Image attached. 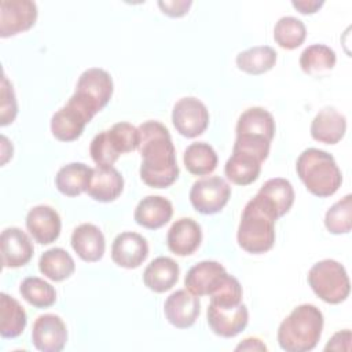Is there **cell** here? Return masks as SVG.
Segmentation results:
<instances>
[{
    "instance_id": "ffe728a7",
    "label": "cell",
    "mask_w": 352,
    "mask_h": 352,
    "mask_svg": "<svg viewBox=\"0 0 352 352\" xmlns=\"http://www.w3.org/2000/svg\"><path fill=\"white\" fill-rule=\"evenodd\" d=\"M70 243L77 256L88 263L99 261L106 249L104 235L99 227L91 223H82L77 226L70 238Z\"/></svg>"
},
{
    "instance_id": "4fadbf2b",
    "label": "cell",
    "mask_w": 352,
    "mask_h": 352,
    "mask_svg": "<svg viewBox=\"0 0 352 352\" xmlns=\"http://www.w3.org/2000/svg\"><path fill=\"white\" fill-rule=\"evenodd\" d=\"M92 120V117L82 110L72 99L60 107L51 118V132L54 138L60 142H73L78 139L85 125Z\"/></svg>"
},
{
    "instance_id": "7c38bea8",
    "label": "cell",
    "mask_w": 352,
    "mask_h": 352,
    "mask_svg": "<svg viewBox=\"0 0 352 352\" xmlns=\"http://www.w3.org/2000/svg\"><path fill=\"white\" fill-rule=\"evenodd\" d=\"M227 275L228 272L219 261L204 260L188 270L184 278V286L198 297L210 296L224 282Z\"/></svg>"
},
{
    "instance_id": "d6a6232c",
    "label": "cell",
    "mask_w": 352,
    "mask_h": 352,
    "mask_svg": "<svg viewBox=\"0 0 352 352\" xmlns=\"http://www.w3.org/2000/svg\"><path fill=\"white\" fill-rule=\"evenodd\" d=\"M307 37V28L304 22L296 16L286 15L278 19L274 28L275 43L285 50H294L300 47Z\"/></svg>"
},
{
    "instance_id": "6da1fadb",
    "label": "cell",
    "mask_w": 352,
    "mask_h": 352,
    "mask_svg": "<svg viewBox=\"0 0 352 352\" xmlns=\"http://www.w3.org/2000/svg\"><path fill=\"white\" fill-rule=\"evenodd\" d=\"M142 155L140 177L154 188H166L179 177L176 150L168 128L160 121L148 120L138 126Z\"/></svg>"
},
{
    "instance_id": "2e32d148",
    "label": "cell",
    "mask_w": 352,
    "mask_h": 352,
    "mask_svg": "<svg viewBox=\"0 0 352 352\" xmlns=\"http://www.w3.org/2000/svg\"><path fill=\"white\" fill-rule=\"evenodd\" d=\"M1 263L4 268H18L26 265L34 253L29 235L18 227L3 230L0 236Z\"/></svg>"
},
{
    "instance_id": "277c9868",
    "label": "cell",
    "mask_w": 352,
    "mask_h": 352,
    "mask_svg": "<svg viewBox=\"0 0 352 352\" xmlns=\"http://www.w3.org/2000/svg\"><path fill=\"white\" fill-rule=\"evenodd\" d=\"M296 170L307 190L316 197L333 195L342 183L334 157L320 148H305L297 158Z\"/></svg>"
},
{
    "instance_id": "30bf717a",
    "label": "cell",
    "mask_w": 352,
    "mask_h": 352,
    "mask_svg": "<svg viewBox=\"0 0 352 352\" xmlns=\"http://www.w3.org/2000/svg\"><path fill=\"white\" fill-rule=\"evenodd\" d=\"M206 316L210 330L224 338L238 336L242 330H245L249 322L248 308L242 302L232 307H223L210 302Z\"/></svg>"
},
{
    "instance_id": "b9f144b4",
    "label": "cell",
    "mask_w": 352,
    "mask_h": 352,
    "mask_svg": "<svg viewBox=\"0 0 352 352\" xmlns=\"http://www.w3.org/2000/svg\"><path fill=\"white\" fill-rule=\"evenodd\" d=\"M323 4V0H292V6L305 15L315 14Z\"/></svg>"
},
{
    "instance_id": "9a60e30c",
    "label": "cell",
    "mask_w": 352,
    "mask_h": 352,
    "mask_svg": "<svg viewBox=\"0 0 352 352\" xmlns=\"http://www.w3.org/2000/svg\"><path fill=\"white\" fill-rule=\"evenodd\" d=\"M164 312L172 326L177 329L191 327L201 312L199 297L187 289L176 290L166 298Z\"/></svg>"
},
{
    "instance_id": "d6986e66",
    "label": "cell",
    "mask_w": 352,
    "mask_h": 352,
    "mask_svg": "<svg viewBox=\"0 0 352 352\" xmlns=\"http://www.w3.org/2000/svg\"><path fill=\"white\" fill-rule=\"evenodd\" d=\"M275 120L264 107L246 109L236 121V138L261 139L271 142L275 136Z\"/></svg>"
},
{
    "instance_id": "d4e9b609",
    "label": "cell",
    "mask_w": 352,
    "mask_h": 352,
    "mask_svg": "<svg viewBox=\"0 0 352 352\" xmlns=\"http://www.w3.org/2000/svg\"><path fill=\"white\" fill-rule=\"evenodd\" d=\"M92 169L82 162H70L62 166L55 176V186L66 197H77L87 191Z\"/></svg>"
},
{
    "instance_id": "4dcf8cb0",
    "label": "cell",
    "mask_w": 352,
    "mask_h": 352,
    "mask_svg": "<svg viewBox=\"0 0 352 352\" xmlns=\"http://www.w3.org/2000/svg\"><path fill=\"white\" fill-rule=\"evenodd\" d=\"M257 194L275 209L278 217L285 216L294 202L293 186L283 177H274L267 180Z\"/></svg>"
},
{
    "instance_id": "60d3db41",
    "label": "cell",
    "mask_w": 352,
    "mask_h": 352,
    "mask_svg": "<svg viewBox=\"0 0 352 352\" xmlns=\"http://www.w3.org/2000/svg\"><path fill=\"white\" fill-rule=\"evenodd\" d=\"M349 349H351V330L349 329L337 331L324 346V351H349Z\"/></svg>"
},
{
    "instance_id": "44dd1931",
    "label": "cell",
    "mask_w": 352,
    "mask_h": 352,
    "mask_svg": "<svg viewBox=\"0 0 352 352\" xmlns=\"http://www.w3.org/2000/svg\"><path fill=\"white\" fill-rule=\"evenodd\" d=\"M124 190V177L114 166H98L92 169V176L87 194L98 202H111Z\"/></svg>"
},
{
    "instance_id": "52a82bcc",
    "label": "cell",
    "mask_w": 352,
    "mask_h": 352,
    "mask_svg": "<svg viewBox=\"0 0 352 352\" xmlns=\"http://www.w3.org/2000/svg\"><path fill=\"white\" fill-rule=\"evenodd\" d=\"M231 195L230 184L220 176H210L197 180L190 190V202L202 214L219 213Z\"/></svg>"
},
{
    "instance_id": "f35d334b",
    "label": "cell",
    "mask_w": 352,
    "mask_h": 352,
    "mask_svg": "<svg viewBox=\"0 0 352 352\" xmlns=\"http://www.w3.org/2000/svg\"><path fill=\"white\" fill-rule=\"evenodd\" d=\"M0 125L6 126L11 122H14L16 113H18V104L15 99V92L12 88V84L7 78L6 74L1 77V94H0Z\"/></svg>"
},
{
    "instance_id": "d590c367",
    "label": "cell",
    "mask_w": 352,
    "mask_h": 352,
    "mask_svg": "<svg viewBox=\"0 0 352 352\" xmlns=\"http://www.w3.org/2000/svg\"><path fill=\"white\" fill-rule=\"evenodd\" d=\"M89 154L98 166H113L121 155L116 148L109 131H102L92 139Z\"/></svg>"
},
{
    "instance_id": "f1b7e54d",
    "label": "cell",
    "mask_w": 352,
    "mask_h": 352,
    "mask_svg": "<svg viewBox=\"0 0 352 352\" xmlns=\"http://www.w3.org/2000/svg\"><path fill=\"white\" fill-rule=\"evenodd\" d=\"M278 54L270 45H254L245 51H241L235 63L239 70L248 74H263L271 70L276 63Z\"/></svg>"
},
{
    "instance_id": "83f0119b",
    "label": "cell",
    "mask_w": 352,
    "mask_h": 352,
    "mask_svg": "<svg viewBox=\"0 0 352 352\" xmlns=\"http://www.w3.org/2000/svg\"><path fill=\"white\" fill-rule=\"evenodd\" d=\"M40 272L54 282H60L73 275L76 263L73 257L62 248L45 250L38 260Z\"/></svg>"
},
{
    "instance_id": "e0dca14e",
    "label": "cell",
    "mask_w": 352,
    "mask_h": 352,
    "mask_svg": "<svg viewBox=\"0 0 352 352\" xmlns=\"http://www.w3.org/2000/svg\"><path fill=\"white\" fill-rule=\"evenodd\" d=\"M26 228L37 243L50 245L59 238L60 216L52 206H33L26 214Z\"/></svg>"
},
{
    "instance_id": "f546056e",
    "label": "cell",
    "mask_w": 352,
    "mask_h": 352,
    "mask_svg": "<svg viewBox=\"0 0 352 352\" xmlns=\"http://www.w3.org/2000/svg\"><path fill=\"white\" fill-rule=\"evenodd\" d=\"M217 154L214 148L205 142L191 143L183 154L186 169L195 176H205L212 173L217 166Z\"/></svg>"
},
{
    "instance_id": "e575fe53",
    "label": "cell",
    "mask_w": 352,
    "mask_h": 352,
    "mask_svg": "<svg viewBox=\"0 0 352 352\" xmlns=\"http://www.w3.org/2000/svg\"><path fill=\"white\" fill-rule=\"evenodd\" d=\"M352 197L346 194L344 198L331 205L324 214V226L334 235L348 234L351 231Z\"/></svg>"
},
{
    "instance_id": "7bdbcfd3",
    "label": "cell",
    "mask_w": 352,
    "mask_h": 352,
    "mask_svg": "<svg viewBox=\"0 0 352 352\" xmlns=\"http://www.w3.org/2000/svg\"><path fill=\"white\" fill-rule=\"evenodd\" d=\"M235 351H267V346L261 340L256 337H248L235 346Z\"/></svg>"
},
{
    "instance_id": "ac0fdd59",
    "label": "cell",
    "mask_w": 352,
    "mask_h": 352,
    "mask_svg": "<svg viewBox=\"0 0 352 352\" xmlns=\"http://www.w3.org/2000/svg\"><path fill=\"white\" fill-rule=\"evenodd\" d=\"M201 241V226L191 217H182L176 220L166 234L168 249L182 257L192 254L199 248Z\"/></svg>"
},
{
    "instance_id": "7a4b0ae2",
    "label": "cell",
    "mask_w": 352,
    "mask_h": 352,
    "mask_svg": "<svg viewBox=\"0 0 352 352\" xmlns=\"http://www.w3.org/2000/svg\"><path fill=\"white\" fill-rule=\"evenodd\" d=\"M275 209L258 194L243 208L238 226V245L248 253L261 254L268 252L275 243Z\"/></svg>"
},
{
    "instance_id": "8fae6325",
    "label": "cell",
    "mask_w": 352,
    "mask_h": 352,
    "mask_svg": "<svg viewBox=\"0 0 352 352\" xmlns=\"http://www.w3.org/2000/svg\"><path fill=\"white\" fill-rule=\"evenodd\" d=\"M67 341V329L55 314L40 315L32 327V342L41 352H59Z\"/></svg>"
},
{
    "instance_id": "cb8c5ba5",
    "label": "cell",
    "mask_w": 352,
    "mask_h": 352,
    "mask_svg": "<svg viewBox=\"0 0 352 352\" xmlns=\"http://www.w3.org/2000/svg\"><path fill=\"white\" fill-rule=\"evenodd\" d=\"M179 264L166 256H160L150 261L143 272L144 285L155 292L164 293L170 290L179 279Z\"/></svg>"
},
{
    "instance_id": "7402d4cb",
    "label": "cell",
    "mask_w": 352,
    "mask_h": 352,
    "mask_svg": "<svg viewBox=\"0 0 352 352\" xmlns=\"http://www.w3.org/2000/svg\"><path fill=\"white\" fill-rule=\"evenodd\" d=\"M346 132V118L334 107H323L312 120L311 136L324 144L338 143Z\"/></svg>"
},
{
    "instance_id": "5bb4252c",
    "label": "cell",
    "mask_w": 352,
    "mask_h": 352,
    "mask_svg": "<svg viewBox=\"0 0 352 352\" xmlns=\"http://www.w3.org/2000/svg\"><path fill=\"white\" fill-rule=\"evenodd\" d=\"M148 256L146 238L133 231L118 234L111 245V260L122 268H138Z\"/></svg>"
},
{
    "instance_id": "8992f818",
    "label": "cell",
    "mask_w": 352,
    "mask_h": 352,
    "mask_svg": "<svg viewBox=\"0 0 352 352\" xmlns=\"http://www.w3.org/2000/svg\"><path fill=\"white\" fill-rule=\"evenodd\" d=\"M113 95V80L110 73L100 67H91L78 77L76 91L70 99L84 109L92 118L107 106Z\"/></svg>"
},
{
    "instance_id": "8d00e7d4",
    "label": "cell",
    "mask_w": 352,
    "mask_h": 352,
    "mask_svg": "<svg viewBox=\"0 0 352 352\" xmlns=\"http://www.w3.org/2000/svg\"><path fill=\"white\" fill-rule=\"evenodd\" d=\"M107 131H109V135L120 154L129 153V151L139 148V144H140L139 129L136 126H133L132 124L121 121V122L114 124Z\"/></svg>"
},
{
    "instance_id": "836d02e7",
    "label": "cell",
    "mask_w": 352,
    "mask_h": 352,
    "mask_svg": "<svg viewBox=\"0 0 352 352\" xmlns=\"http://www.w3.org/2000/svg\"><path fill=\"white\" fill-rule=\"evenodd\" d=\"M25 301L36 308H48L56 301V292L51 283L37 276H28L19 286Z\"/></svg>"
},
{
    "instance_id": "ba28073f",
    "label": "cell",
    "mask_w": 352,
    "mask_h": 352,
    "mask_svg": "<svg viewBox=\"0 0 352 352\" xmlns=\"http://www.w3.org/2000/svg\"><path fill=\"white\" fill-rule=\"evenodd\" d=\"M172 122L182 136L192 139L206 131L209 125V111L198 98L184 96L173 106Z\"/></svg>"
},
{
    "instance_id": "9c48e42d",
    "label": "cell",
    "mask_w": 352,
    "mask_h": 352,
    "mask_svg": "<svg viewBox=\"0 0 352 352\" xmlns=\"http://www.w3.org/2000/svg\"><path fill=\"white\" fill-rule=\"evenodd\" d=\"M37 6L32 0H3L0 3V37H11L30 29L37 19Z\"/></svg>"
},
{
    "instance_id": "603a6c76",
    "label": "cell",
    "mask_w": 352,
    "mask_h": 352,
    "mask_svg": "<svg viewBox=\"0 0 352 352\" xmlns=\"http://www.w3.org/2000/svg\"><path fill=\"white\" fill-rule=\"evenodd\" d=\"M173 214V206L169 199L161 195H147L136 205L135 221L148 230L164 227Z\"/></svg>"
},
{
    "instance_id": "1f68e13d",
    "label": "cell",
    "mask_w": 352,
    "mask_h": 352,
    "mask_svg": "<svg viewBox=\"0 0 352 352\" xmlns=\"http://www.w3.org/2000/svg\"><path fill=\"white\" fill-rule=\"evenodd\" d=\"M337 62L333 48L324 44H312L300 55V66L307 74H322L330 72Z\"/></svg>"
},
{
    "instance_id": "5b68a950",
    "label": "cell",
    "mask_w": 352,
    "mask_h": 352,
    "mask_svg": "<svg viewBox=\"0 0 352 352\" xmlns=\"http://www.w3.org/2000/svg\"><path fill=\"white\" fill-rule=\"evenodd\" d=\"M308 283L314 293L327 304L345 301L351 290L345 267L333 258H324L314 264L308 271Z\"/></svg>"
},
{
    "instance_id": "ab89813d",
    "label": "cell",
    "mask_w": 352,
    "mask_h": 352,
    "mask_svg": "<svg viewBox=\"0 0 352 352\" xmlns=\"http://www.w3.org/2000/svg\"><path fill=\"white\" fill-rule=\"evenodd\" d=\"M191 6H192L191 0H160L158 1V7L161 8V11L172 18H179L186 15Z\"/></svg>"
},
{
    "instance_id": "3957f363",
    "label": "cell",
    "mask_w": 352,
    "mask_h": 352,
    "mask_svg": "<svg viewBox=\"0 0 352 352\" xmlns=\"http://www.w3.org/2000/svg\"><path fill=\"white\" fill-rule=\"evenodd\" d=\"M323 314L314 304L296 307L278 327V344L286 352L312 351L323 330Z\"/></svg>"
},
{
    "instance_id": "74e56055",
    "label": "cell",
    "mask_w": 352,
    "mask_h": 352,
    "mask_svg": "<svg viewBox=\"0 0 352 352\" xmlns=\"http://www.w3.org/2000/svg\"><path fill=\"white\" fill-rule=\"evenodd\" d=\"M209 297H210V302L216 305H223V307L238 305L242 302V286L235 276L228 274L224 282Z\"/></svg>"
},
{
    "instance_id": "484cf974",
    "label": "cell",
    "mask_w": 352,
    "mask_h": 352,
    "mask_svg": "<svg viewBox=\"0 0 352 352\" xmlns=\"http://www.w3.org/2000/svg\"><path fill=\"white\" fill-rule=\"evenodd\" d=\"M261 172V161L256 157L234 151L227 160L224 166V173L227 179L238 186H248L256 182Z\"/></svg>"
},
{
    "instance_id": "4316f807",
    "label": "cell",
    "mask_w": 352,
    "mask_h": 352,
    "mask_svg": "<svg viewBox=\"0 0 352 352\" xmlns=\"http://www.w3.org/2000/svg\"><path fill=\"white\" fill-rule=\"evenodd\" d=\"M28 318L23 307L7 293L0 294V334L3 338H15L26 327Z\"/></svg>"
}]
</instances>
